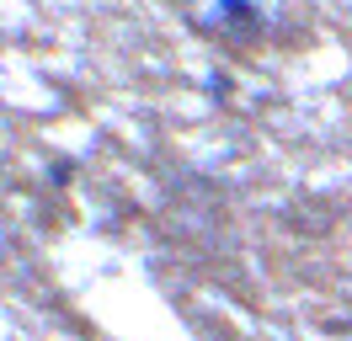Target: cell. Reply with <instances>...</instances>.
Instances as JSON below:
<instances>
[{
    "label": "cell",
    "mask_w": 352,
    "mask_h": 341,
    "mask_svg": "<svg viewBox=\"0 0 352 341\" xmlns=\"http://www.w3.org/2000/svg\"><path fill=\"white\" fill-rule=\"evenodd\" d=\"M198 27H203V32H224V38H235V43L262 38V16H256V6H251V0H219V6H214V16H203Z\"/></svg>",
    "instance_id": "obj_1"
}]
</instances>
